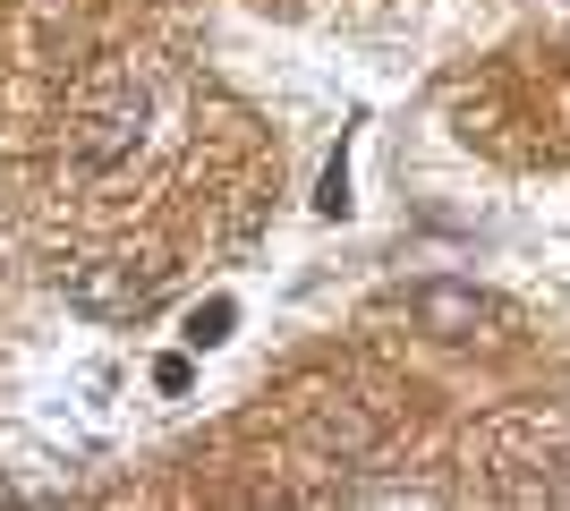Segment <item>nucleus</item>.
Listing matches in <instances>:
<instances>
[{
    "label": "nucleus",
    "instance_id": "nucleus-3",
    "mask_svg": "<svg viewBox=\"0 0 570 511\" xmlns=\"http://www.w3.org/2000/svg\"><path fill=\"white\" fill-rule=\"evenodd\" d=\"M69 298L95 307V316H145V307H154V282H95V273H77Z\"/></svg>",
    "mask_w": 570,
    "mask_h": 511
},
{
    "label": "nucleus",
    "instance_id": "nucleus-4",
    "mask_svg": "<svg viewBox=\"0 0 570 511\" xmlns=\"http://www.w3.org/2000/svg\"><path fill=\"white\" fill-rule=\"evenodd\" d=\"M230 316H238L230 298H214V307H205V316H196V324H188V341H222V324H230Z\"/></svg>",
    "mask_w": 570,
    "mask_h": 511
},
{
    "label": "nucleus",
    "instance_id": "nucleus-1",
    "mask_svg": "<svg viewBox=\"0 0 570 511\" xmlns=\"http://www.w3.org/2000/svg\"><path fill=\"white\" fill-rule=\"evenodd\" d=\"M137 128H145V77L137 69H111L95 86V102L77 111V170H119L137 154Z\"/></svg>",
    "mask_w": 570,
    "mask_h": 511
},
{
    "label": "nucleus",
    "instance_id": "nucleus-2",
    "mask_svg": "<svg viewBox=\"0 0 570 511\" xmlns=\"http://www.w3.org/2000/svg\"><path fill=\"white\" fill-rule=\"evenodd\" d=\"M409 316L426 324V333H443V341H469L494 307H485L476 291H460V282H417V291H409Z\"/></svg>",
    "mask_w": 570,
    "mask_h": 511
}]
</instances>
